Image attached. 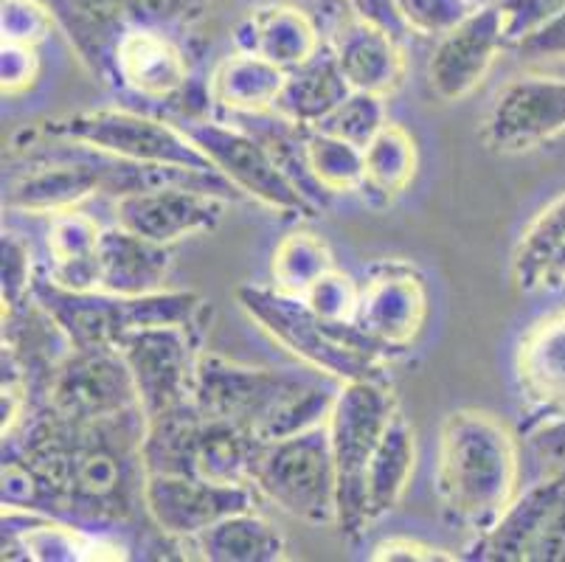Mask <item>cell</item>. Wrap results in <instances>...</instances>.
Segmentation results:
<instances>
[{"instance_id": "1", "label": "cell", "mask_w": 565, "mask_h": 562, "mask_svg": "<svg viewBox=\"0 0 565 562\" xmlns=\"http://www.w3.org/2000/svg\"><path fill=\"white\" fill-rule=\"evenodd\" d=\"M335 394L338 389L299 371L259 369L200 352L192 402L205 420L248 427L262 445H267L323 425L330 420Z\"/></svg>"}, {"instance_id": "2", "label": "cell", "mask_w": 565, "mask_h": 562, "mask_svg": "<svg viewBox=\"0 0 565 562\" xmlns=\"http://www.w3.org/2000/svg\"><path fill=\"white\" fill-rule=\"evenodd\" d=\"M521 450L495 414L459 409L445 416L436 453V495L450 520L487 532L515 501Z\"/></svg>"}, {"instance_id": "3", "label": "cell", "mask_w": 565, "mask_h": 562, "mask_svg": "<svg viewBox=\"0 0 565 562\" xmlns=\"http://www.w3.org/2000/svg\"><path fill=\"white\" fill-rule=\"evenodd\" d=\"M236 304L267 338L338 383L385 380L388 354L354 327L327 321L301 296H287L276 287H236Z\"/></svg>"}, {"instance_id": "4", "label": "cell", "mask_w": 565, "mask_h": 562, "mask_svg": "<svg viewBox=\"0 0 565 562\" xmlns=\"http://www.w3.org/2000/svg\"><path fill=\"white\" fill-rule=\"evenodd\" d=\"M397 411V400L385 380H352L338 385L327 427L338 467V526L349 538L363 534L366 523H372L366 507V470Z\"/></svg>"}, {"instance_id": "5", "label": "cell", "mask_w": 565, "mask_h": 562, "mask_svg": "<svg viewBox=\"0 0 565 562\" xmlns=\"http://www.w3.org/2000/svg\"><path fill=\"white\" fill-rule=\"evenodd\" d=\"M250 484L301 523L338 526V467L327 422L267 442L256 456Z\"/></svg>"}, {"instance_id": "6", "label": "cell", "mask_w": 565, "mask_h": 562, "mask_svg": "<svg viewBox=\"0 0 565 562\" xmlns=\"http://www.w3.org/2000/svg\"><path fill=\"white\" fill-rule=\"evenodd\" d=\"M45 136L54 141H71L79 147L132 163L150 167H183L194 172L220 174L214 163L183 132L181 124L163 121L136 110H87L45 124Z\"/></svg>"}, {"instance_id": "7", "label": "cell", "mask_w": 565, "mask_h": 562, "mask_svg": "<svg viewBox=\"0 0 565 562\" xmlns=\"http://www.w3.org/2000/svg\"><path fill=\"white\" fill-rule=\"evenodd\" d=\"M465 556L484 562H565V470H552L518 492Z\"/></svg>"}, {"instance_id": "8", "label": "cell", "mask_w": 565, "mask_h": 562, "mask_svg": "<svg viewBox=\"0 0 565 562\" xmlns=\"http://www.w3.org/2000/svg\"><path fill=\"white\" fill-rule=\"evenodd\" d=\"M118 354L130 369L143 420L183 409L194 400L200 340L198 329L141 327L118 340Z\"/></svg>"}, {"instance_id": "9", "label": "cell", "mask_w": 565, "mask_h": 562, "mask_svg": "<svg viewBox=\"0 0 565 562\" xmlns=\"http://www.w3.org/2000/svg\"><path fill=\"white\" fill-rule=\"evenodd\" d=\"M183 132L198 144L200 152L214 163L220 174L239 194L281 214H312L305 194L276 167L265 144L248 132L243 124L217 121V118H183Z\"/></svg>"}, {"instance_id": "10", "label": "cell", "mask_w": 565, "mask_h": 562, "mask_svg": "<svg viewBox=\"0 0 565 562\" xmlns=\"http://www.w3.org/2000/svg\"><path fill=\"white\" fill-rule=\"evenodd\" d=\"M38 409L65 422L90 425L141 411V405L118 349H74L49 380Z\"/></svg>"}, {"instance_id": "11", "label": "cell", "mask_w": 565, "mask_h": 562, "mask_svg": "<svg viewBox=\"0 0 565 562\" xmlns=\"http://www.w3.org/2000/svg\"><path fill=\"white\" fill-rule=\"evenodd\" d=\"M254 484L212 481L186 473H143V512L163 538L186 540L198 538L209 526L234 512L256 507Z\"/></svg>"}, {"instance_id": "12", "label": "cell", "mask_w": 565, "mask_h": 562, "mask_svg": "<svg viewBox=\"0 0 565 562\" xmlns=\"http://www.w3.org/2000/svg\"><path fill=\"white\" fill-rule=\"evenodd\" d=\"M430 304L423 273L403 259H383L361 282L354 327L385 354L408 352L428 321Z\"/></svg>"}, {"instance_id": "13", "label": "cell", "mask_w": 565, "mask_h": 562, "mask_svg": "<svg viewBox=\"0 0 565 562\" xmlns=\"http://www.w3.org/2000/svg\"><path fill=\"white\" fill-rule=\"evenodd\" d=\"M565 132L563 76H515L498 91L484 121V141L495 152H526Z\"/></svg>"}, {"instance_id": "14", "label": "cell", "mask_w": 565, "mask_h": 562, "mask_svg": "<svg viewBox=\"0 0 565 562\" xmlns=\"http://www.w3.org/2000/svg\"><path fill=\"white\" fill-rule=\"evenodd\" d=\"M63 152L43 155L29 172L18 174L3 192L9 211L63 214L79 209L96 192H107V155L63 141Z\"/></svg>"}, {"instance_id": "15", "label": "cell", "mask_w": 565, "mask_h": 562, "mask_svg": "<svg viewBox=\"0 0 565 562\" xmlns=\"http://www.w3.org/2000/svg\"><path fill=\"white\" fill-rule=\"evenodd\" d=\"M228 211V198L205 185L167 183L116 198V223L161 245H174L183 236L214 231Z\"/></svg>"}, {"instance_id": "16", "label": "cell", "mask_w": 565, "mask_h": 562, "mask_svg": "<svg viewBox=\"0 0 565 562\" xmlns=\"http://www.w3.org/2000/svg\"><path fill=\"white\" fill-rule=\"evenodd\" d=\"M501 7L472 9L456 29L441 34L428 60V85L441 102H461L490 74L507 49Z\"/></svg>"}, {"instance_id": "17", "label": "cell", "mask_w": 565, "mask_h": 562, "mask_svg": "<svg viewBox=\"0 0 565 562\" xmlns=\"http://www.w3.org/2000/svg\"><path fill=\"white\" fill-rule=\"evenodd\" d=\"M189 56L172 31L132 25L113 56V85L147 102H174L189 87Z\"/></svg>"}, {"instance_id": "18", "label": "cell", "mask_w": 565, "mask_h": 562, "mask_svg": "<svg viewBox=\"0 0 565 562\" xmlns=\"http://www.w3.org/2000/svg\"><path fill=\"white\" fill-rule=\"evenodd\" d=\"M234 43L239 51L292 71L312 60L330 40H323V29L307 9L292 3H262L236 23Z\"/></svg>"}, {"instance_id": "19", "label": "cell", "mask_w": 565, "mask_h": 562, "mask_svg": "<svg viewBox=\"0 0 565 562\" xmlns=\"http://www.w3.org/2000/svg\"><path fill=\"white\" fill-rule=\"evenodd\" d=\"M87 74L113 85V56L132 29L127 0H43Z\"/></svg>"}, {"instance_id": "20", "label": "cell", "mask_w": 565, "mask_h": 562, "mask_svg": "<svg viewBox=\"0 0 565 562\" xmlns=\"http://www.w3.org/2000/svg\"><path fill=\"white\" fill-rule=\"evenodd\" d=\"M32 296L51 312L74 349H116L127 332L125 296L102 290H68L49 276L34 278Z\"/></svg>"}, {"instance_id": "21", "label": "cell", "mask_w": 565, "mask_h": 562, "mask_svg": "<svg viewBox=\"0 0 565 562\" xmlns=\"http://www.w3.org/2000/svg\"><path fill=\"white\" fill-rule=\"evenodd\" d=\"M330 45L352 91L388 96L403 82L405 56L399 38L383 25L352 14L338 25Z\"/></svg>"}, {"instance_id": "22", "label": "cell", "mask_w": 565, "mask_h": 562, "mask_svg": "<svg viewBox=\"0 0 565 562\" xmlns=\"http://www.w3.org/2000/svg\"><path fill=\"white\" fill-rule=\"evenodd\" d=\"M172 271V245L113 225L99 240V290L113 296H143L163 290Z\"/></svg>"}, {"instance_id": "23", "label": "cell", "mask_w": 565, "mask_h": 562, "mask_svg": "<svg viewBox=\"0 0 565 562\" xmlns=\"http://www.w3.org/2000/svg\"><path fill=\"white\" fill-rule=\"evenodd\" d=\"M521 394L532 405L565 411V309L537 318L521 338L515 358Z\"/></svg>"}, {"instance_id": "24", "label": "cell", "mask_w": 565, "mask_h": 562, "mask_svg": "<svg viewBox=\"0 0 565 562\" xmlns=\"http://www.w3.org/2000/svg\"><path fill=\"white\" fill-rule=\"evenodd\" d=\"M349 93H352V85L338 65L335 51L330 43H323V49L312 60L287 71L274 113L299 127H318Z\"/></svg>"}, {"instance_id": "25", "label": "cell", "mask_w": 565, "mask_h": 562, "mask_svg": "<svg viewBox=\"0 0 565 562\" xmlns=\"http://www.w3.org/2000/svg\"><path fill=\"white\" fill-rule=\"evenodd\" d=\"M102 225L79 209L54 214L45 231L49 273L45 276L68 290H99Z\"/></svg>"}, {"instance_id": "26", "label": "cell", "mask_w": 565, "mask_h": 562, "mask_svg": "<svg viewBox=\"0 0 565 562\" xmlns=\"http://www.w3.org/2000/svg\"><path fill=\"white\" fill-rule=\"evenodd\" d=\"M287 71L236 49L214 68L209 79V99L228 116H254L274 110L279 99Z\"/></svg>"}, {"instance_id": "27", "label": "cell", "mask_w": 565, "mask_h": 562, "mask_svg": "<svg viewBox=\"0 0 565 562\" xmlns=\"http://www.w3.org/2000/svg\"><path fill=\"white\" fill-rule=\"evenodd\" d=\"M200 560L209 562H281L287 543L274 526L254 509L234 512L209 526L198 538L186 540Z\"/></svg>"}, {"instance_id": "28", "label": "cell", "mask_w": 565, "mask_h": 562, "mask_svg": "<svg viewBox=\"0 0 565 562\" xmlns=\"http://www.w3.org/2000/svg\"><path fill=\"white\" fill-rule=\"evenodd\" d=\"M416 470V436L403 414H394L366 470L369 518L377 520L394 512L411 487Z\"/></svg>"}, {"instance_id": "29", "label": "cell", "mask_w": 565, "mask_h": 562, "mask_svg": "<svg viewBox=\"0 0 565 562\" xmlns=\"http://www.w3.org/2000/svg\"><path fill=\"white\" fill-rule=\"evenodd\" d=\"M419 169L416 138L403 124L388 121L363 149V178L358 192L372 205H388L414 183Z\"/></svg>"}, {"instance_id": "30", "label": "cell", "mask_w": 565, "mask_h": 562, "mask_svg": "<svg viewBox=\"0 0 565 562\" xmlns=\"http://www.w3.org/2000/svg\"><path fill=\"white\" fill-rule=\"evenodd\" d=\"M262 447L265 445L248 427L203 416L198 427V439H194L192 476L212 478V481L250 484V473H254Z\"/></svg>"}, {"instance_id": "31", "label": "cell", "mask_w": 565, "mask_h": 562, "mask_svg": "<svg viewBox=\"0 0 565 562\" xmlns=\"http://www.w3.org/2000/svg\"><path fill=\"white\" fill-rule=\"evenodd\" d=\"M335 267L332 247L310 229L287 231L270 256V287L287 296H305L323 273Z\"/></svg>"}, {"instance_id": "32", "label": "cell", "mask_w": 565, "mask_h": 562, "mask_svg": "<svg viewBox=\"0 0 565 562\" xmlns=\"http://www.w3.org/2000/svg\"><path fill=\"white\" fill-rule=\"evenodd\" d=\"M565 245V192L523 229L512 251V282L521 293L541 290L543 273Z\"/></svg>"}, {"instance_id": "33", "label": "cell", "mask_w": 565, "mask_h": 562, "mask_svg": "<svg viewBox=\"0 0 565 562\" xmlns=\"http://www.w3.org/2000/svg\"><path fill=\"white\" fill-rule=\"evenodd\" d=\"M305 152L312 178L330 194L358 192L363 178V149L318 127H305Z\"/></svg>"}, {"instance_id": "34", "label": "cell", "mask_w": 565, "mask_h": 562, "mask_svg": "<svg viewBox=\"0 0 565 562\" xmlns=\"http://www.w3.org/2000/svg\"><path fill=\"white\" fill-rule=\"evenodd\" d=\"M385 124H388V118H385L383 96L366 91H352L330 116L318 124V130L343 138V141L354 144V147L366 149Z\"/></svg>"}, {"instance_id": "35", "label": "cell", "mask_w": 565, "mask_h": 562, "mask_svg": "<svg viewBox=\"0 0 565 562\" xmlns=\"http://www.w3.org/2000/svg\"><path fill=\"white\" fill-rule=\"evenodd\" d=\"M301 298L327 321L352 324L358 301H361V282H354L349 273L332 267Z\"/></svg>"}, {"instance_id": "36", "label": "cell", "mask_w": 565, "mask_h": 562, "mask_svg": "<svg viewBox=\"0 0 565 562\" xmlns=\"http://www.w3.org/2000/svg\"><path fill=\"white\" fill-rule=\"evenodd\" d=\"M405 29L423 38H441L472 12L470 0H394Z\"/></svg>"}, {"instance_id": "37", "label": "cell", "mask_w": 565, "mask_h": 562, "mask_svg": "<svg viewBox=\"0 0 565 562\" xmlns=\"http://www.w3.org/2000/svg\"><path fill=\"white\" fill-rule=\"evenodd\" d=\"M54 25V14L43 0H3V14H0L3 43L40 45Z\"/></svg>"}, {"instance_id": "38", "label": "cell", "mask_w": 565, "mask_h": 562, "mask_svg": "<svg viewBox=\"0 0 565 562\" xmlns=\"http://www.w3.org/2000/svg\"><path fill=\"white\" fill-rule=\"evenodd\" d=\"M217 0H127L132 25L174 31L205 14Z\"/></svg>"}, {"instance_id": "39", "label": "cell", "mask_w": 565, "mask_h": 562, "mask_svg": "<svg viewBox=\"0 0 565 562\" xmlns=\"http://www.w3.org/2000/svg\"><path fill=\"white\" fill-rule=\"evenodd\" d=\"M3 309H14L32 296L34 273H32V251L12 231H3Z\"/></svg>"}, {"instance_id": "40", "label": "cell", "mask_w": 565, "mask_h": 562, "mask_svg": "<svg viewBox=\"0 0 565 562\" xmlns=\"http://www.w3.org/2000/svg\"><path fill=\"white\" fill-rule=\"evenodd\" d=\"M498 7H501L507 43L515 45L529 38L537 25L565 12V0H501Z\"/></svg>"}, {"instance_id": "41", "label": "cell", "mask_w": 565, "mask_h": 562, "mask_svg": "<svg viewBox=\"0 0 565 562\" xmlns=\"http://www.w3.org/2000/svg\"><path fill=\"white\" fill-rule=\"evenodd\" d=\"M40 76V56L38 45H18L3 43V60H0V79H3V93L18 96L29 91Z\"/></svg>"}, {"instance_id": "42", "label": "cell", "mask_w": 565, "mask_h": 562, "mask_svg": "<svg viewBox=\"0 0 565 562\" xmlns=\"http://www.w3.org/2000/svg\"><path fill=\"white\" fill-rule=\"evenodd\" d=\"M369 560L374 562H454L465 560V554H456V551L439 549V545L419 543V540L411 538H392L383 540L372 549Z\"/></svg>"}, {"instance_id": "43", "label": "cell", "mask_w": 565, "mask_h": 562, "mask_svg": "<svg viewBox=\"0 0 565 562\" xmlns=\"http://www.w3.org/2000/svg\"><path fill=\"white\" fill-rule=\"evenodd\" d=\"M529 450L548 470H565V411L541 422L529 433Z\"/></svg>"}, {"instance_id": "44", "label": "cell", "mask_w": 565, "mask_h": 562, "mask_svg": "<svg viewBox=\"0 0 565 562\" xmlns=\"http://www.w3.org/2000/svg\"><path fill=\"white\" fill-rule=\"evenodd\" d=\"M515 49L526 60H565V12L537 25Z\"/></svg>"}, {"instance_id": "45", "label": "cell", "mask_w": 565, "mask_h": 562, "mask_svg": "<svg viewBox=\"0 0 565 562\" xmlns=\"http://www.w3.org/2000/svg\"><path fill=\"white\" fill-rule=\"evenodd\" d=\"M347 7L354 18L372 20V23L383 25V29H388L392 34H397L399 40L408 34V29H405L403 18H399L397 3H394V0H347Z\"/></svg>"}, {"instance_id": "46", "label": "cell", "mask_w": 565, "mask_h": 562, "mask_svg": "<svg viewBox=\"0 0 565 562\" xmlns=\"http://www.w3.org/2000/svg\"><path fill=\"white\" fill-rule=\"evenodd\" d=\"M262 3H292V7L307 9L323 31L330 29V38L335 34V29L343 20L352 18L347 0H254V7H262Z\"/></svg>"}, {"instance_id": "47", "label": "cell", "mask_w": 565, "mask_h": 562, "mask_svg": "<svg viewBox=\"0 0 565 562\" xmlns=\"http://www.w3.org/2000/svg\"><path fill=\"white\" fill-rule=\"evenodd\" d=\"M565 287V245L559 247L554 259L548 262L546 273H543L541 290H563Z\"/></svg>"}]
</instances>
